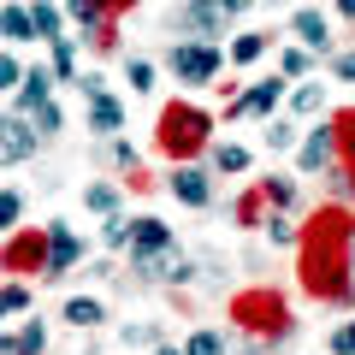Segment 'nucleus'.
<instances>
[{"mask_svg": "<svg viewBox=\"0 0 355 355\" xmlns=\"http://www.w3.org/2000/svg\"><path fill=\"white\" fill-rule=\"evenodd\" d=\"M154 83V65L148 60H130V89H148Z\"/></svg>", "mask_w": 355, "mask_h": 355, "instance_id": "f704fd0d", "label": "nucleus"}, {"mask_svg": "<svg viewBox=\"0 0 355 355\" xmlns=\"http://www.w3.org/2000/svg\"><path fill=\"white\" fill-rule=\"evenodd\" d=\"M331 160H338V130L320 125L314 137L302 142V172H320V166H331Z\"/></svg>", "mask_w": 355, "mask_h": 355, "instance_id": "9d476101", "label": "nucleus"}, {"mask_svg": "<svg viewBox=\"0 0 355 355\" xmlns=\"http://www.w3.org/2000/svg\"><path fill=\"white\" fill-rule=\"evenodd\" d=\"M30 125H36V137H53V130H60V107H36V113H30Z\"/></svg>", "mask_w": 355, "mask_h": 355, "instance_id": "bb28decb", "label": "nucleus"}, {"mask_svg": "<svg viewBox=\"0 0 355 355\" xmlns=\"http://www.w3.org/2000/svg\"><path fill=\"white\" fill-rule=\"evenodd\" d=\"M130 272H142V279H190V266L178 254V237L160 219H130Z\"/></svg>", "mask_w": 355, "mask_h": 355, "instance_id": "f257e3e1", "label": "nucleus"}, {"mask_svg": "<svg viewBox=\"0 0 355 355\" xmlns=\"http://www.w3.org/2000/svg\"><path fill=\"white\" fill-rule=\"evenodd\" d=\"M71 71H77V42L60 36L53 42V77H71Z\"/></svg>", "mask_w": 355, "mask_h": 355, "instance_id": "412c9836", "label": "nucleus"}, {"mask_svg": "<svg viewBox=\"0 0 355 355\" xmlns=\"http://www.w3.org/2000/svg\"><path fill=\"white\" fill-rule=\"evenodd\" d=\"M178 30H190V36H219V30H225L219 0H184V6H178Z\"/></svg>", "mask_w": 355, "mask_h": 355, "instance_id": "423d86ee", "label": "nucleus"}, {"mask_svg": "<svg viewBox=\"0 0 355 355\" xmlns=\"http://www.w3.org/2000/svg\"><path fill=\"white\" fill-rule=\"evenodd\" d=\"M291 142H296V125H284V119L266 130V148H291Z\"/></svg>", "mask_w": 355, "mask_h": 355, "instance_id": "473e14b6", "label": "nucleus"}, {"mask_svg": "<svg viewBox=\"0 0 355 355\" xmlns=\"http://www.w3.org/2000/svg\"><path fill=\"white\" fill-rule=\"evenodd\" d=\"M77 254H83V243L71 237V225L53 219V225H48V261H42V279H65V272L77 266Z\"/></svg>", "mask_w": 355, "mask_h": 355, "instance_id": "39448f33", "label": "nucleus"}, {"mask_svg": "<svg viewBox=\"0 0 355 355\" xmlns=\"http://www.w3.org/2000/svg\"><path fill=\"white\" fill-rule=\"evenodd\" d=\"M18 214H24V196H18V190H0V231H12Z\"/></svg>", "mask_w": 355, "mask_h": 355, "instance_id": "393cba45", "label": "nucleus"}, {"mask_svg": "<svg viewBox=\"0 0 355 355\" xmlns=\"http://www.w3.org/2000/svg\"><path fill=\"white\" fill-rule=\"evenodd\" d=\"M261 196H266L272 207H291V202H296V184H291V178H266V184H261Z\"/></svg>", "mask_w": 355, "mask_h": 355, "instance_id": "4be33fe9", "label": "nucleus"}, {"mask_svg": "<svg viewBox=\"0 0 355 355\" xmlns=\"http://www.w3.org/2000/svg\"><path fill=\"white\" fill-rule=\"evenodd\" d=\"M12 83H24V71H18L12 53H0V89H12Z\"/></svg>", "mask_w": 355, "mask_h": 355, "instance_id": "72a5a7b5", "label": "nucleus"}, {"mask_svg": "<svg viewBox=\"0 0 355 355\" xmlns=\"http://www.w3.org/2000/svg\"><path fill=\"white\" fill-rule=\"evenodd\" d=\"M0 36H6V42H36V30H30V6H6V12H0Z\"/></svg>", "mask_w": 355, "mask_h": 355, "instance_id": "dca6fc26", "label": "nucleus"}, {"mask_svg": "<svg viewBox=\"0 0 355 355\" xmlns=\"http://www.w3.org/2000/svg\"><path fill=\"white\" fill-rule=\"evenodd\" d=\"M279 65H284V77H302V71H308V53H302V48H291Z\"/></svg>", "mask_w": 355, "mask_h": 355, "instance_id": "c9c22d12", "label": "nucleus"}, {"mask_svg": "<svg viewBox=\"0 0 355 355\" xmlns=\"http://www.w3.org/2000/svg\"><path fill=\"white\" fill-rule=\"evenodd\" d=\"M48 261V237H18L6 249V266H42Z\"/></svg>", "mask_w": 355, "mask_h": 355, "instance_id": "4468645a", "label": "nucleus"}, {"mask_svg": "<svg viewBox=\"0 0 355 355\" xmlns=\"http://www.w3.org/2000/svg\"><path fill=\"white\" fill-rule=\"evenodd\" d=\"M101 237H107V249H125V243H130V219L107 214V231H101Z\"/></svg>", "mask_w": 355, "mask_h": 355, "instance_id": "cd10ccee", "label": "nucleus"}, {"mask_svg": "<svg viewBox=\"0 0 355 355\" xmlns=\"http://www.w3.org/2000/svg\"><path fill=\"white\" fill-rule=\"evenodd\" d=\"M338 77H343V83H355V53H343V60H338Z\"/></svg>", "mask_w": 355, "mask_h": 355, "instance_id": "58836bf2", "label": "nucleus"}, {"mask_svg": "<svg viewBox=\"0 0 355 355\" xmlns=\"http://www.w3.org/2000/svg\"><path fill=\"white\" fill-rule=\"evenodd\" d=\"M107 6H125V0H107Z\"/></svg>", "mask_w": 355, "mask_h": 355, "instance_id": "c03bdc74", "label": "nucleus"}, {"mask_svg": "<svg viewBox=\"0 0 355 355\" xmlns=\"http://www.w3.org/2000/svg\"><path fill=\"white\" fill-rule=\"evenodd\" d=\"M308 291L320 296H343L349 284L338 279V272H349V231H343V219H320V237L308 243Z\"/></svg>", "mask_w": 355, "mask_h": 355, "instance_id": "f03ea898", "label": "nucleus"}, {"mask_svg": "<svg viewBox=\"0 0 355 355\" xmlns=\"http://www.w3.org/2000/svg\"><path fill=\"white\" fill-rule=\"evenodd\" d=\"M261 53H266V36H237V42H231V60H237V65L261 60Z\"/></svg>", "mask_w": 355, "mask_h": 355, "instance_id": "b1692460", "label": "nucleus"}, {"mask_svg": "<svg viewBox=\"0 0 355 355\" xmlns=\"http://www.w3.org/2000/svg\"><path fill=\"white\" fill-rule=\"evenodd\" d=\"M42 349H48V331H42L36 320H30V326L12 338V355H42Z\"/></svg>", "mask_w": 355, "mask_h": 355, "instance_id": "aec40b11", "label": "nucleus"}, {"mask_svg": "<svg viewBox=\"0 0 355 355\" xmlns=\"http://www.w3.org/2000/svg\"><path fill=\"white\" fill-rule=\"evenodd\" d=\"M36 154V130H30L24 113H6L0 119V160H30Z\"/></svg>", "mask_w": 355, "mask_h": 355, "instance_id": "6e6552de", "label": "nucleus"}, {"mask_svg": "<svg viewBox=\"0 0 355 355\" xmlns=\"http://www.w3.org/2000/svg\"><path fill=\"white\" fill-rule=\"evenodd\" d=\"M154 355H184V349H166V343H160V349H154Z\"/></svg>", "mask_w": 355, "mask_h": 355, "instance_id": "37998d69", "label": "nucleus"}, {"mask_svg": "<svg viewBox=\"0 0 355 355\" xmlns=\"http://www.w3.org/2000/svg\"><path fill=\"white\" fill-rule=\"evenodd\" d=\"M338 190H349V196H355V178H338Z\"/></svg>", "mask_w": 355, "mask_h": 355, "instance_id": "79ce46f5", "label": "nucleus"}, {"mask_svg": "<svg viewBox=\"0 0 355 355\" xmlns=\"http://www.w3.org/2000/svg\"><path fill=\"white\" fill-rule=\"evenodd\" d=\"M184 355H225V343H219V331H196Z\"/></svg>", "mask_w": 355, "mask_h": 355, "instance_id": "c85d7f7f", "label": "nucleus"}, {"mask_svg": "<svg viewBox=\"0 0 355 355\" xmlns=\"http://www.w3.org/2000/svg\"><path fill=\"white\" fill-rule=\"evenodd\" d=\"M338 6H343V18H355V0H338Z\"/></svg>", "mask_w": 355, "mask_h": 355, "instance_id": "a19ab883", "label": "nucleus"}, {"mask_svg": "<svg viewBox=\"0 0 355 355\" xmlns=\"http://www.w3.org/2000/svg\"><path fill=\"white\" fill-rule=\"evenodd\" d=\"M219 65H225V53H219L214 42H178V48H172V71H178V83H214Z\"/></svg>", "mask_w": 355, "mask_h": 355, "instance_id": "20e7f679", "label": "nucleus"}, {"mask_svg": "<svg viewBox=\"0 0 355 355\" xmlns=\"http://www.w3.org/2000/svg\"><path fill=\"white\" fill-rule=\"evenodd\" d=\"M48 89H53V77L48 71H24V89H18V113H36V107H48Z\"/></svg>", "mask_w": 355, "mask_h": 355, "instance_id": "f8f14e48", "label": "nucleus"}, {"mask_svg": "<svg viewBox=\"0 0 355 355\" xmlns=\"http://www.w3.org/2000/svg\"><path fill=\"white\" fill-rule=\"evenodd\" d=\"M291 107H296V113H320V83H302L291 95Z\"/></svg>", "mask_w": 355, "mask_h": 355, "instance_id": "c756f323", "label": "nucleus"}, {"mask_svg": "<svg viewBox=\"0 0 355 355\" xmlns=\"http://www.w3.org/2000/svg\"><path fill=\"white\" fill-rule=\"evenodd\" d=\"M331 355H355V320L331 331Z\"/></svg>", "mask_w": 355, "mask_h": 355, "instance_id": "2f4dec72", "label": "nucleus"}, {"mask_svg": "<svg viewBox=\"0 0 355 355\" xmlns=\"http://www.w3.org/2000/svg\"><path fill=\"white\" fill-rule=\"evenodd\" d=\"M113 166H137V148L130 142H113Z\"/></svg>", "mask_w": 355, "mask_h": 355, "instance_id": "4c0bfd02", "label": "nucleus"}, {"mask_svg": "<svg viewBox=\"0 0 355 355\" xmlns=\"http://www.w3.org/2000/svg\"><path fill=\"white\" fill-rule=\"evenodd\" d=\"M65 320H71L77 331L101 326V302H95V296H71V302H65Z\"/></svg>", "mask_w": 355, "mask_h": 355, "instance_id": "f3484780", "label": "nucleus"}, {"mask_svg": "<svg viewBox=\"0 0 355 355\" xmlns=\"http://www.w3.org/2000/svg\"><path fill=\"white\" fill-rule=\"evenodd\" d=\"M214 166H219V172H249V148H237V142H214Z\"/></svg>", "mask_w": 355, "mask_h": 355, "instance_id": "6ab92c4d", "label": "nucleus"}, {"mask_svg": "<svg viewBox=\"0 0 355 355\" xmlns=\"http://www.w3.org/2000/svg\"><path fill=\"white\" fill-rule=\"evenodd\" d=\"M125 343H160V331L154 326H125Z\"/></svg>", "mask_w": 355, "mask_h": 355, "instance_id": "e433bc0d", "label": "nucleus"}, {"mask_svg": "<svg viewBox=\"0 0 355 355\" xmlns=\"http://www.w3.org/2000/svg\"><path fill=\"white\" fill-rule=\"evenodd\" d=\"M119 125H125V107H119L113 95H95V101H89V130H95V137H113Z\"/></svg>", "mask_w": 355, "mask_h": 355, "instance_id": "9b49d317", "label": "nucleus"}, {"mask_svg": "<svg viewBox=\"0 0 355 355\" xmlns=\"http://www.w3.org/2000/svg\"><path fill=\"white\" fill-rule=\"evenodd\" d=\"M291 24H296V36H302L308 48H320V53L331 48V30H326V18H320V12H308V6H302V12H296Z\"/></svg>", "mask_w": 355, "mask_h": 355, "instance_id": "ddd939ff", "label": "nucleus"}, {"mask_svg": "<svg viewBox=\"0 0 355 355\" xmlns=\"http://www.w3.org/2000/svg\"><path fill=\"white\" fill-rule=\"evenodd\" d=\"M254 0H219V12H249Z\"/></svg>", "mask_w": 355, "mask_h": 355, "instance_id": "ea45409f", "label": "nucleus"}, {"mask_svg": "<svg viewBox=\"0 0 355 355\" xmlns=\"http://www.w3.org/2000/svg\"><path fill=\"white\" fill-rule=\"evenodd\" d=\"M202 142H207V119L196 113V107H166V113H160V148L196 154Z\"/></svg>", "mask_w": 355, "mask_h": 355, "instance_id": "7ed1b4c3", "label": "nucleus"}, {"mask_svg": "<svg viewBox=\"0 0 355 355\" xmlns=\"http://www.w3.org/2000/svg\"><path fill=\"white\" fill-rule=\"evenodd\" d=\"M65 12L89 30H107V0H65Z\"/></svg>", "mask_w": 355, "mask_h": 355, "instance_id": "a211bd4d", "label": "nucleus"}, {"mask_svg": "<svg viewBox=\"0 0 355 355\" xmlns=\"http://www.w3.org/2000/svg\"><path fill=\"white\" fill-rule=\"evenodd\" d=\"M249 355H254V349H249Z\"/></svg>", "mask_w": 355, "mask_h": 355, "instance_id": "a18cd8bd", "label": "nucleus"}, {"mask_svg": "<svg viewBox=\"0 0 355 355\" xmlns=\"http://www.w3.org/2000/svg\"><path fill=\"white\" fill-rule=\"evenodd\" d=\"M24 308H30L24 284H6V291H0V320H6V314H24Z\"/></svg>", "mask_w": 355, "mask_h": 355, "instance_id": "a878e982", "label": "nucleus"}, {"mask_svg": "<svg viewBox=\"0 0 355 355\" xmlns=\"http://www.w3.org/2000/svg\"><path fill=\"white\" fill-rule=\"evenodd\" d=\"M261 225H266V237H272V243H296V225H291V219H272V214H266Z\"/></svg>", "mask_w": 355, "mask_h": 355, "instance_id": "7c9ffc66", "label": "nucleus"}, {"mask_svg": "<svg viewBox=\"0 0 355 355\" xmlns=\"http://www.w3.org/2000/svg\"><path fill=\"white\" fill-rule=\"evenodd\" d=\"M279 101H284V83H279V77H266V83L243 89L237 101H231V119H261V113H272Z\"/></svg>", "mask_w": 355, "mask_h": 355, "instance_id": "0eeeda50", "label": "nucleus"}, {"mask_svg": "<svg viewBox=\"0 0 355 355\" xmlns=\"http://www.w3.org/2000/svg\"><path fill=\"white\" fill-rule=\"evenodd\" d=\"M30 30H36V42H60V6L36 0V6H30Z\"/></svg>", "mask_w": 355, "mask_h": 355, "instance_id": "2eb2a0df", "label": "nucleus"}, {"mask_svg": "<svg viewBox=\"0 0 355 355\" xmlns=\"http://www.w3.org/2000/svg\"><path fill=\"white\" fill-rule=\"evenodd\" d=\"M83 202L95 207V214H119V190H113V184H95V190H83Z\"/></svg>", "mask_w": 355, "mask_h": 355, "instance_id": "5701e85b", "label": "nucleus"}, {"mask_svg": "<svg viewBox=\"0 0 355 355\" xmlns=\"http://www.w3.org/2000/svg\"><path fill=\"white\" fill-rule=\"evenodd\" d=\"M172 196L184 207H207V202H214V184H207L202 166H178V172H172Z\"/></svg>", "mask_w": 355, "mask_h": 355, "instance_id": "1a4fd4ad", "label": "nucleus"}]
</instances>
